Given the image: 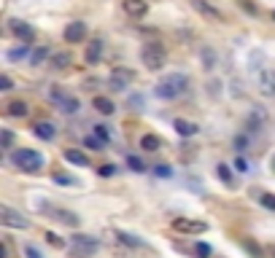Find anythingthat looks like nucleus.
Listing matches in <instances>:
<instances>
[{"label":"nucleus","mask_w":275,"mask_h":258,"mask_svg":"<svg viewBox=\"0 0 275 258\" xmlns=\"http://www.w3.org/2000/svg\"><path fill=\"white\" fill-rule=\"evenodd\" d=\"M186 89H189V75L170 73V75H165V78L154 86V94L159 100H176V97H181Z\"/></svg>","instance_id":"1"},{"label":"nucleus","mask_w":275,"mask_h":258,"mask_svg":"<svg viewBox=\"0 0 275 258\" xmlns=\"http://www.w3.org/2000/svg\"><path fill=\"white\" fill-rule=\"evenodd\" d=\"M140 60H143V65L148 70H162L165 62H167V51L159 41H148V43H143V49H140Z\"/></svg>","instance_id":"2"},{"label":"nucleus","mask_w":275,"mask_h":258,"mask_svg":"<svg viewBox=\"0 0 275 258\" xmlns=\"http://www.w3.org/2000/svg\"><path fill=\"white\" fill-rule=\"evenodd\" d=\"M97 250H100V240L97 237H89V234H76L68 245V253L73 258H92Z\"/></svg>","instance_id":"3"},{"label":"nucleus","mask_w":275,"mask_h":258,"mask_svg":"<svg viewBox=\"0 0 275 258\" xmlns=\"http://www.w3.org/2000/svg\"><path fill=\"white\" fill-rule=\"evenodd\" d=\"M14 164L22 169V172H30V175H35L38 169H43L46 159L38 154V151H33V148H19V151H14Z\"/></svg>","instance_id":"4"},{"label":"nucleus","mask_w":275,"mask_h":258,"mask_svg":"<svg viewBox=\"0 0 275 258\" xmlns=\"http://www.w3.org/2000/svg\"><path fill=\"white\" fill-rule=\"evenodd\" d=\"M0 223L8 226V228H27L30 226V221H27L22 213H16V210L8 207V205H0Z\"/></svg>","instance_id":"5"},{"label":"nucleus","mask_w":275,"mask_h":258,"mask_svg":"<svg viewBox=\"0 0 275 258\" xmlns=\"http://www.w3.org/2000/svg\"><path fill=\"white\" fill-rule=\"evenodd\" d=\"M132 81H135V73L127 70V68H113L111 75H108V83H111L113 92H124Z\"/></svg>","instance_id":"6"},{"label":"nucleus","mask_w":275,"mask_h":258,"mask_svg":"<svg viewBox=\"0 0 275 258\" xmlns=\"http://www.w3.org/2000/svg\"><path fill=\"white\" fill-rule=\"evenodd\" d=\"M173 228L181 232V234H203V232H208V223L205 221H194V218H176Z\"/></svg>","instance_id":"7"},{"label":"nucleus","mask_w":275,"mask_h":258,"mask_svg":"<svg viewBox=\"0 0 275 258\" xmlns=\"http://www.w3.org/2000/svg\"><path fill=\"white\" fill-rule=\"evenodd\" d=\"M192 8L197 14H203L205 19H211V22H227V16L211 3V0H192Z\"/></svg>","instance_id":"8"},{"label":"nucleus","mask_w":275,"mask_h":258,"mask_svg":"<svg viewBox=\"0 0 275 258\" xmlns=\"http://www.w3.org/2000/svg\"><path fill=\"white\" fill-rule=\"evenodd\" d=\"M264 127H267V110L264 108H251L248 119H245V129H248L251 135H257V132H262Z\"/></svg>","instance_id":"9"},{"label":"nucleus","mask_w":275,"mask_h":258,"mask_svg":"<svg viewBox=\"0 0 275 258\" xmlns=\"http://www.w3.org/2000/svg\"><path fill=\"white\" fill-rule=\"evenodd\" d=\"M8 30H11L22 43H30L33 38H35V30L27 22H22V19H11V22H8Z\"/></svg>","instance_id":"10"},{"label":"nucleus","mask_w":275,"mask_h":258,"mask_svg":"<svg viewBox=\"0 0 275 258\" xmlns=\"http://www.w3.org/2000/svg\"><path fill=\"white\" fill-rule=\"evenodd\" d=\"M121 11L132 19H140L148 11V0H121Z\"/></svg>","instance_id":"11"},{"label":"nucleus","mask_w":275,"mask_h":258,"mask_svg":"<svg viewBox=\"0 0 275 258\" xmlns=\"http://www.w3.org/2000/svg\"><path fill=\"white\" fill-rule=\"evenodd\" d=\"M259 94H264V97H275V70H262L259 73Z\"/></svg>","instance_id":"12"},{"label":"nucleus","mask_w":275,"mask_h":258,"mask_svg":"<svg viewBox=\"0 0 275 258\" xmlns=\"http://www.w3.org/2000/svg\"><path fill=\"white\" fill-rule=\"evenodd\" d=\"M87 38V22H70L65 27V41L68 43H81Z\"/></svg>","instance_id":"13"},{"label":"nucleus","mask_w":275,"mask_h":258,"mask_svg":"<svg viewBox=\"0 0 275 258\" xmlns=\"http://www.w3.org/2000/svg\"><path fill=\"white\" fill-rule=\"evenodd\" d=\"M103 56V41L100 38H92V41L87 43V54H84V60H87V65H97Z\"/></svg>","instance_id":"14"},{"label":"nucleus","mask_w":275,"mask_h":258,"mask_svg":"<svg viewBox=\"0 0 275 258\" xmlns=\"http://www.w3.org/2000/svg\"><path fill=\"white\" fill-rule=\"evenodd\" d=\"M6 116H11V119H24V116H30V105L22 102V100L8 102V105H6Z\"/></svg>","instance_id":"15"},{"label":"nucleus","mask_w":275,"mask_h":258,"mask_svg":"<svg viewBox=\"0 0 275 258\" xmlns=\"http://www.w3.org/2000/svg\"><path fill=\"white\" fill-rule=\"evenodd\" d=\"M46 213H52V218H57L65 226H79V215L68 213V210H57V207H46Z\"/></svg>","instance_id":"16"},{"label":"nucleus","mask_w":275,"mask_h":258,"mask_svg":"<svg viewBox=\"0 0 275 258\" xmlns=\"http://www.w3.org/2000/svg\"><path fill=\"white\" fill-rule=\"evenodd\" d=\"M62 156H65V161H70V164H76V167H87L89 164V156L84 154V151H76V148H65Z\"/></svg>","instance_id":"17"},{"label":"nucleus","mask_w":275,"mask_h":258,"mask_svg":"<svg viewBox=\"0 0 275 258\" xmlns=\"http://www.w3.org/2000/svg\"><path fill=\"white\" fill-rule=\"evenodd\" d=\"M57 108H60V113H65V116H73V113H79V100L70 97V94H62V97L57 100Z\"/></svg>","instance_id":"18"},{"label":"nucleus","mask_w":275,"mask_h":258,"mask_svg":"<svg viewBox=\"0 0 275 258\" xmlns=\"http://www.w3.org/2000/svg\"><path fill=\"white\" fill-rule=\"evenodd\" d=\"M35 137H41V140H54L57 137V127L52 121H38L35 124Z\"/></svg>","instance_id":"19"},{"label":"nucleus","mask_w":275,"mask_h":258,"mask_svg":"<svg viewBox=\"0 0 275 258\" xmlns=\"http://www.w3.org/2000/svg\"><path fill=\"white\" fill-rule=\"evenodd\" d=\"M173 127L178 129V135H181V137H192V135H197V132H200V129H197V124L186 121V119H176Z\"/></svg>","instance_id":"20"},{"label":"nucleus","mask_w":275,"mask_h":258,"mask_svg":"<svg viewBox=\"0 0 275 258\" xmlns=\"http://www.w3.org/2000/svg\"><path fill=\"white\" fill-rule=\"evenodd\" d=\"M70 62H73V56H70L68 51H57V54H52V68H54V70L70 68Z\"/></svg>","instance_id":"21"},{"label":"nucleus","mask_w":275,"mask_h":258,"mask_svg":"<svg viewBox=\"0 0 275 258\" xmlns=\"http://www.w3.org/2000/svg\"><path fill=\"white\" fill-rule=\"evenodd\" d=\"M92 105H94V110H97V113H103V116H111V113L116 110V108H113V102H111L108 97H94V100H92Z\"/></svg>","instance_id":"22"},{"label":"nucleus","mask_w":275,"mask_h":258,"mask_svg":"<svg viewBox=\"0 0 275 258\" xmlns=\"http://www.w3.org/2000/svg\"><path fill=\"white\" fill-rule=\"evenodd\" d=\"M116 240H119L121 245H127V247H146L143 240H138L135 234H127V232H116Z\"/></svg>","instance_id":"23"},{"label":"nucleus","mask_w":275,"mask_h":258,"mask_svg":"<svg viewBox=\"0 0 275 258\" xmlns=\"http://www.w3.org/2000/svg\"><path fill=\"white\" fill-rule=\"evenodd\" d=\"M159 146H162V140L154 137V135H143V137H140V148H143V151H159Z\"/></svg>","instance_id":"24"},{"label":"nucleus","mask_w":275,"mask_h":258,"mask_svg":"<svg viewBox=\"0 0 275 258\" xmlns=\"http://www.w3.org/2000/svg\"><path fill=\"white\" fill-rule=\"evenodd\" d=\"M216 175H219V180L224 186H235V180H232V169L227 167V164H219L216 167Z\"/></svg>","instance_id":"25"},{"label":"nucleus","mask_w":275,"mask_h":258,"mask_svg":"<svg viewBox=\"0 0 275 258\" xmlns=\"http://www.w3.org/2000/svg\"><path fill=\"white\" fill-rule=\"evenodd\" d=\"M94 137H100V140H113V129L108 127V124H97V127H94Z\"/></svg>","instance_id":"26"},{"label":"nucleus","mask_w":275,"mask_h":258,"mask_svg":"<svg viewBox=\"0 0 275 258\" xmlns=\"http://www.w3.org/2000/svg\"><path fill=\"white\" fill-rule=\"evenodd\" d=\"M11 146H14V132L11 129H3V132H0V148L11 151Z\"/></svg>","instance_id":"27"},{"label":"nucleus","mask_w":275,"mask_h":258,"mask_svg":"<svg viewBox=\"0 0 275 258\" xmlns=\"http://www.w3.org/2000/svg\"><path fill=\"white\" fill-rule=\"evenodd\" d=\"M46 56H49V49H46V46H38V49L30 54V65H41Z\"/></svg>","instance_id":"28"},{"label":"nucleus","mask_w":275,"mask_h":258,"mask_svg":"<svg viewBox=\"0 0 275 258\" xmlns=\"http://www.w3.org/2000/svg\"><path fill=\"white\" fill-rule=\"evenodd\" d=\"M203 68H205V70H213V68H216V54L208 49V46L203 49Z\"/></svg>","instance_id":"29"},{"label":"nucleus","mask_w":275,"mask_h":258,"mask_svg":"<svg viewBox=\"0 0 275 258\" xmlns=\"http://www.w3.org/2000/svg\"><path fill=\"white\" fill-rule=\"evenodd\" d=\"M6 56H8V60H11V62H19V60H24V56H27V43H22V46H16V49H11V51H8Z\"/></svg>","instance_id":"30"},{"label":"nucleus","mask_w":275,"mask_h":258,"mask_svg":"<svg viewBox=\"0 0 275 258\" xmlns=\"http://www.w3.org/2000/svg\"><path fill=\"white\" fill-rule=\"evenodd\" d=\"M54 183H60V186H79V180L70 178V175H62V172H54Z\"/></svg>","instance_id":"31"},{"label":"nucleus","mask_w":275,"mask_h":258,"mask_svg":"<svg viewBox=\"0 0 275 258\" xmlns=\"http://www.w3.org/2000/svg\"><path fill=\"white\" fill-rule=\"evenodd\" d=\"M194 255H197V258H211V245L194 242Z\"/></svg>","instance_id":"32"},{"label":"nucleus","mask_w":275,"mask_h":258,"mask_svg":"<svg viewBox=\"0 0 275 258\" xmlns=\"http://www.w3.org/2000/svg\"><path fill=\"white\" fill-rule=\"evenodd\" d=\"M257 196H259V202L267 207V210H275V196H272V194H267V191H259Z\"/></svg>","instance_id":"33"},{"label":"nucleus","mask_w":275,"mask_h":258,"mask_svg":"<svg viewBox=\"0 0 275 258\" xmlns=\"http://www.w3.org/2000/svg\"><path fill=\"white\" fill-rule=\"evenodd\" d=\"M127 164L135 169V172H146V164H143V161H140L138 156H127Z\"/></svg>","instance_id":"34"},{"label":"nucleus","mask_w":275,"mask_h":258,"mask_svg":"<svg viewBox=\"0 0 275 258\" xmlns=\"http://www.w3.org/2000/svg\"><path fill=\"white\" fill-rule=\"evenodd\" d=\"M154 175L157 178H170V175H173V169L165 167V164H159V167H154Z\"/></svg>","instance_id":"35"},{"label":"nucleus","mask_w":275,"mask_h":258,"mask_svg":"<svg viewBox=\"0 0 275 258\" xmlns=\"http://www.w3.org/2000/svg\"><path fill=\"white\" fill-rule=\"evenodd\" d=\"M243 245H245V250H248V253H251L254 258H262V250H259V247H257V245H254L251 240H245Z\"/></svg>","instance_id":"36"},{"label":"nucleus","mask_w":275,"mask_h":258,"mask_svg":"<svg viewBox=\"0 0 275 258\" xmlns=\"http://www.w3.org/2000/svg\"><path fill=\"white\" fill-rule=\"evenodd\" d=\"M24 255H27V258H43L41 250H38L35 245H24Z\"/></svg>","instance_id":"37"},{"label":"nucleus","mask_w":275,"mask_h":258,"mask_svg":"<svg viewBox=\"0 0 275 258\" xmlns=\"http://www.w3.org/2000/svg\"><path fill=\"white\" fill-rule=\"evenodd\" d=\"M235 169H238V172H248V161H245L243 156H238V159H235Z\"/></svg>","instance_id":"38"},{"label":"nucleus","mask_w":275,"mask_h":258,"mask_svg":"<svg viewBox=\"0 0 275 258\" xmlns=\"http://www.w3.org/2000/svg\"><path fill=\"white\" fill-rule=\"evenodd\" d=\"M100 175H103V178H111V175H116V167H113V164L100 167Z\"/></svg>","instance_id":"39"},{"label":"nucleus","mask_w":275,"mask_h":258,"mask_svg":"<svg viewBox=\"0 0 275 258\" xmlns=\"http://www.w3.org/2000/svg\"><path fill=\"white\" fill-rule=\"evenodd\" d=\"M46 240H49L54 247H62V245H65V242H62V240H60V237H57L54 232H49V234H46Z\"/></svg>","instance_id":"40"},{"label":"nucleus","mask_w":275,"mask_h":258,"mask_svg":"<svg viewBox=\"0 0 275 258\" xmlns=\"http://www.w3.org/2000/svg\"><path fill=\"white\" fill-rule=\"evenodd\" d=\"M0 89H3V92H8V89H14V81L8 78V75H3V78H0Z\"/></svg>","instance_id":"41"},{"label":"nucleus","mask_w":275,"mask_h":258,"mask_svg":"<svg viewBox=\"0 0 275 258\" xmlns=\"http://www.w3.org/2000/svg\"><path fill=\"white\" fill-rule=\"evenodd\" d=\"M100 142H103L100 137H87V146L89 148H100Z\"/></svg>","instance_id":"42"},{"label":"nucleus","mask_w":275,"mask_h":258,"mask_svg":"<svg viewBox=\"0 0 275 258\" xmlns=\"http://www.w3.org/2000/svg\"><path fill=\"white\" fill-rule=\"evenodd\" d=\"M235 148H245V137H235Z\"/></svg>","instance_id":"43"},{"label":"nucleus","mask_w":275,"mask_h":258,"mask_svg":"<svg viewBox=\"0 0 275 258\" xmlns=\"http://www.w3.org/2000/svg\"><path fill=\"white\" fill-rule=\"evenodd\" d=\"M270 255H272V258H275V245H272V247H270Z\"/></svg>","instance_id":"44"},{"label":"nucleus","mask_w":275,"mask_h":258,"mask_svg":"<svg viewBox=\"0 0 275 258\" xmlns=\"http://www.w3.org/2000/svg\"><path fill=\"white\" fill-rule=\"evenodd\" d=\"M272 16H275V11H272Z\"/></svg>","instance_id":"45"}]
</instances>
